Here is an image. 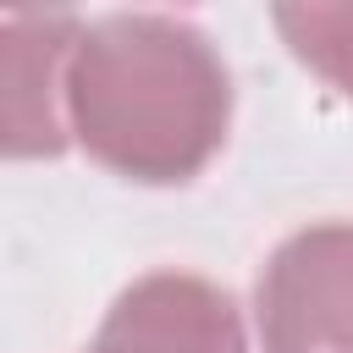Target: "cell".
Returning a JSON list of instances; mask_svg holds the SVG:
<instances>
[{
	"mask_svg": "<svg viewBox=\"0 0 353 353\" xmlns=\"http://www.w3.org/2000/svg\"><path fill=\"white\" fill-rule=\"evenodd\" d=\"M259 353H353V221L292 232L254 287Z\"/></svg>",
	"mask_w": 353,
	"mask_h": 353,
	"instance_id": "obj_2",
	"label": "cell"
},
{
	"mask_svg": "<svg viewBox=\"0 0 353 353\" xmlns=\"http://www.w3.org/2000/svg\"><path fill=\"white\" fill-rule=\"evenodd\" d=\"M66 121L72 143L110 176L176 188L221 154L232 77L204 28L165 11H116L77 39Z\"/></svg>",
	"mask_w": 353,
	"mask_h": 353,
	"instance_id": "obj_1",
	"label": "cell"
},
{
	"mask_svg": "<svg viewBox=\"0 0 353 353\" xmlns=\"http://www.w3.org/2000/svg\"><path fill=\"white\" fill-rule=\"evenodd\" d=\"M94 353H248L232 292L193 270L138 276L99 320Z\"/></svg>",
	"mask_w": 353,
	"mask_h": 353,
	"instance_id": "obj_4",
	"label": "cell"
},
{
	"mask_svg": "<svg viewBox=\"0 0 353 353\" xmlns=\"http://www.w3.org/2000/svg\"><path fill=\"white\" fill-rule=\"evenodd\" d=\"M83 28L72 11H17L0 22V143L11 160H50L72 143L66 77Z\"/></svg>",
	"mask_w": 353,
	"mask_h": 353,
	"instance_id": "obj_3",
	"label": "cell"
},
{
	"mask_svg": "<svg viewBox=\"0 0 353 353\" xmlns=\"http://www.w3.org/2000/svg\"><path fill=\"white\" fill-rule=\"evenodd\" d=\"M276 33L320 83L353 99V6H276Z\"/></svg>",
	"mask_w": 353,
	"mask_h": 353,
	"instance_id": "obj_5",
	"label": "cell"
}]
</instances>
